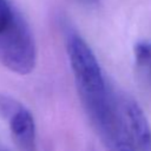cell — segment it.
Wrapping results in <instances>:
<instances>
[{"label": "cell", "mask_w": 151, "mask_h": 151, "mask_svg": "<svg viewBox=\"0 0 151 151\" xmlns=\"http://www.w3.org/2000/svg\"><path fill=\"white\" fill-rule=\"evenodd\" d=\"M66 50L83 105L94 103L111 92L98 59L87 42L71 32L66 39Z\"/></svg>", "instance_id": "cell-1"}, {"label": "cell", "mask_w": 151, "mask_h": 151, "mask_svg": "<svg viewBox=\"0 0 151 151\" xmlns=\"http://www.w3.org/2000/svg\"><path fill=\"white\" fill-rule=\"evenodd\" d=\"M37 61V47L32 31L15 11L11 21L0 31V63L18 74H28Z\"/></svg>", "instance_id": "cell-2"}, {"label": "cell", "mask_w": 151, "mask_h": 151, "mask_svg": "<svg viewBox=\"0 0 151 151\" xmlns=\"http://www.w3.org/2000/svg\"><path fill=\"white\" fill-rule=\"evenodd\" d=\"M106 151H137L118 103L92 122Z\"/></svg>", "instance_id": "cell-3"}, {"label": "cell", "mask_w": 151, "mask_h": 151, "mask_svg": "<svg viewBox=\"0 0 151 151\" xmlns=\"http://www.w3.org/2000/svg\"><path fill=\"white\" fill-rule=\"evenodd\" d=\"M125 124L137 151H151V126L138 103L125 97L119 100Z\"/></svg>", "instance_id": "cell-4"}, {"label": "cell", "mask_w": 151, "mask_h": 151, "mask_svg": "<svg viewBox=\"0 0 151 151\" xmlns=\"http://www.w3.org/2000/svg\"><path fill=\"white\" fill-rule=\"evenodd\" d=\"M9 127L24 151H35V123L32 113L20 105L9 117Z\"/></svg>", "instance_id": "cell-5"}, {"label": "cell", "mask_w": 151, "mask_h": 151, "mask_svg": "<svg viewBox=\"0 0 151 151\" xmlns=\"http://www.w3.org/2000/svg\"><path fill=\"white\" fill-rule=\"evenodd\" d=\"M136 70L142 80L151 85V40H140L133 47Z\"/></svg>", "instance_id": "cell-6"}, {"label": "cell", "mask_w": 151, "mask_h": 151, "mask_svg": "<svg viewBox=\"0 0 151 151\" xmlns=\"http://www.w3.org/2000/svg\"><path fill=\"white\" fill-rule=\"evenodd\" d=\"M19 106L20 104L17 103L14 99L0 94V116L5 118H9Z\"/></svg>", "instance_id": "cell-7"}, {"label": "cell", "mask_w": 151, "mask_h": 151, "mask_svg": "<svg viewBox=\"0 0 151 151\" xmlns=\"http://www.w3.org/2000/svg\"><path fill=\"white\" fill-rule=\"evenodd\" d=\"M15 9L8 4L7 0H0V31L11 21Z\"/></svg>", "instance_id": "cell-8"}, {"label": "cell", "mask_w": 151, "mask_h": 151, "mask_svg": "<svg viewBox=\"0 0 151 151\" xmlns=\"http://www.w3.org/2000/svg\"><path fill=\"white\" fill-rule=\"evenodd\" d=\"M79 1H81L83 4H88V5H93V4H96L98 0H79Z\"/></svg>", "instance_id": "cell-9"}, {"label": "cell", "mask_w": 151, "mask_h": 151, "mask_svg": "<svg viewBox=\"0 0 151 151\" xmlns=\"http://www.w3.org/2000/svg\"><path fill=\"white\" fill-rule=\"evenodd\" d=\"M0 151H7V150H0Z\"/></svg>", "instance_id": "cell-10"}]
</instances>
